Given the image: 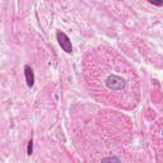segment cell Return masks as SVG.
<instances>
[{
  "instance_id": "obj_1",
  "label": "cell",
  "mask_w": 163,
  "mask_h": 163,
  "mask_svg": "<svg viewBox=\"0 0 163 163\" xmlns=\"http://www.w3.org/2000/svg\"><path fill=\"white\" fill-rule=\"evenodd\" d=\"M103 85L110 92H124L129 87V79L112 72L108 73L103 79Z\"/></svg>"
},
{
  "instance_id": "obj_2",
  "label": "cell",
  "mask_w": 163,
  "mask_h": 163,
  "mask_svg": "<svg viewBox=\"0 0 163 163\" xmlns=\"http://www.w3.org/2000/svg\"><path fill=\"white\" fill-rule=\"evenodd\" d=\"M56 37H57V41H59V45L60 47L65 51L66 54H70L73 51V46H72V41H70V38L66 36L64 32L59 31L56 33Z\"/></svg>"
},
{
  "instance_id": "obj_3",
  "label": "cell",
  "mask_w": 163,
  "mask_h": 163,
  "mask_svg": "<svg viewBox=\"0 0 163 163\" xmlns=\"http://www.w3.org/2000/svg\"><path fill=\"white\" fill-rule=\"evenodd\" d=\"M24 75H25V82H27L28 87H33L34 84V73L30 65H25L24 66Z\"/></svg>"
},
{
  "instance_id": "obj_4",
  "label": "cell",
  "mask_w": 163,
  "mask_h": 163,
  "mask_svg": "<svg viewBox=\"0 0 163 163\" xmlns=\"http://www.w3.org/2000/svg\"><path fill=\"white\" fill-rule=\"evenodd\" d=\"M32 153H33V142L30 140V142H28V144H27V154L31 155Z\"/></svg>"
},
{
  "instance_id": "obj_5",
  "label": "cell",
  "mask_w": 163,
  "mask_h": 163,
  "mask_svg": "<svg viewBox=\"0 0 163 163\" xmlns=\"http://www.w3.org/2000/svg\"><path fill=\"white\" fill-rule=\"evenodd\" d=\"M120 162V158H117V157H108V158H102V162Z\"/></svg>"
},
{
  "instance_id": "obj_6",
  "label": "cell",
  "mask_w": 163,
  "mask_h": 163,
  "mask_svg": "<svg viewBox=\"0 0 163 163\" xmlns=\"http://www.w3.org/2000/svg\"><path fill=\"white\" fill-rule=\"evenodd\" d=\"M151 4L153 5H157V6H162L163 5V0H148Z\"/></svg>"
},
{
  "instance_id": "obj_7",
  "label": "cell",
  "mask_w": 163,
  "mask_h": 163,
  "mask_svg": "<svg viewBox=\"0 0 163 163\" xmlns=\"http://www.w3.org/2000/svg\"><path fill=\"white\" fill-rule=\"evenodd\" d=\"M162 136H163V130H162Z\"/></svg>"
}]
</instances>
